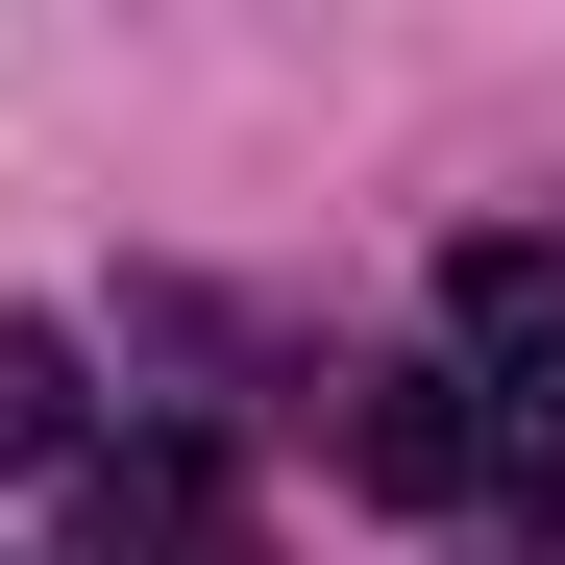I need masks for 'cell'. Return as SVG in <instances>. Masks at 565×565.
<instances>
[{"label": "cell", "instance_id": "cell-1", "mask_svg": "<svg viewBox=\"0 0 565 565\" xmlns=\"http://www.w3.org/2000/svg\"><path fill=\"white\" fill-rule=\"evenodd\" d=\"M443 344L492 369L516 418H565V246H516V222H492V246H443Z\"/></svg>", "mask_w": 565, "mask_h": 565}, {"label": "cell", "instance_id": "cell-2", "mask_svg": "<svg viewBox=\"0 0 565 565\" xmlns=\"http://www.w3.org/2000/svg\"><path fill=\"white\" fill-rule=\"evenodd\" d=\"M344 467H369L394 516H443L467 467H492V443H467V369H369V394H344Z\"/></svg>", "mask_w": 565, "mask_h": 565}, {"label": "cell", "instance_id": "cell-3", "mask_svg": "<svg viewBox=\"0 0 565 565\" xmlns=\"http://www.w3.org/2000/svg\"><path fill=\"white\" fill-rule=\"evenodd\" d=\"M74 565H246V516L198 492V467H124V492H99V541H74Z\"/></svg>", "mask_w": 565, "mask_h": 565}, {"label": "cell", "instance_id": "cell-4", "mask_svg": "<svg viewBox=\"0 0 565 565\" xmlns=\"http://www.w3.org/2000/svg\"><path fill=\"white\" fill-rule=\"evenodd\" d=\"M0 467H74V344L0 320Z\"/></svg>", "mask_w": 565, "mask_h": 565}, {"label": "cell", "instance_id": "cell-5", "mask_svg": "<svg viewBox=\"0 0 565 565\" xmlns=\"http://www.w3.org/2000/svg\"><path fill=\"white\" fill-rule=\"evenodd\" d=\"M516 516H541V541H565V418H516Z\"/></svg>", "mask_w": 565, "mask_h": 565}]
</instances>
